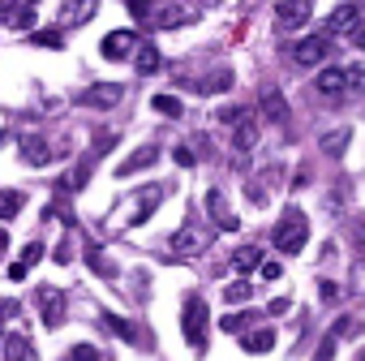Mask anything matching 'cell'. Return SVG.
Returning a JSON list of instances; mask_svg holds the SVG:
<instances>
[{"instance_id": "obj_6", "label": "cell", "mask_w": 365, "mask_h": 361, "mask_svg": "<svg viewBox=\"0 0 365 361\" xmlns=\"http://www.w3.org/2000/svg\"><path fill=\"white\" fill-rule=\"evenodd\" d=\"M327 52H331L327 35H305L301 44H292V61H297L301 69H314V65H322V61H327Z\"/></svg>"}, {"instance_id": "obj_16", "label": "cell", "mask_w": 365, "mask_h": 361, "mask_svg": "<svg viewBox=\"0 0 365 361\" xmlns=\"http://www.w3.org/2000/svg\"><path fill=\"white\" fill-rule=\"evenodd\" d=\"M159 203H163V185H146V194L133 203V215H129V224H142V220H150V215L159 211Z\"/></svg>"}, {"instance_id": "obj_39", "label": "cell", "mask_w": 365, "mask_h": 361, "mask_svg": "<svg viewBox=\"0 0 365 361\" xmlns=\"http://www.w3.org/2000/svg\"><path fill=\"white\" fill-rule=\"evenodd\" d=\"M73 361H99V348L95 344H78L73 348Z\"/></svg>"}, {"instance_id": "obj_37", "label": "cell", "mask_w": 365, "mask_h": 361, "mask_svg": "<svg viewBox=\"0 0 365 361\" xmlns=\"http://www.w3.org/2000/svg\"><path fill=\"white\" fill-rule=\"evenodd\" d=\"M215 116H220L224 125H237V121H245V108H232V103H228V108H220Z\"/></svg>"}, {"instance_id": "obj_31", "label": "cell", "mask_w": 365, "mask_h": 361, "mask_svg": "<svg viewBox=\"0 0 365 361\" xmlns=\"http://www.w3.org/2000/svg\"><path fill=\"white\" fill-rule=\"evenodd\" d=\"M224 297H228L232 305H241V301H250V297H254V284H250V280H237V284H228V288H224Z\"/></svg>"}, {"instance_id": "obj_45", "label": "cell", "mask_w": 365, "mask_h": 361, "mask_svg": "<svg viewBox=\"0 0 365 361\" xmlns=\"http://www.w3.org/2000/svg\"><path fill=\"white\" fill-rule=\"evenodd\" d=\"M5 250H9V233L0 228V258H5Z\"/></svg>"}, {"instance_id": "obj_11", "label": "cell", "mask_w": 365, "mask_h": 361, "mask_svg": "<svg viewBox=\"0 0 365 361\" xmlns=\"http://www.w3.org/2000/svg\"><path fill=\"white\" fill-rule=\"evenodd\" d=\"M133 44H138L133 31H108L103 44H99V52H103L108 61H129V56H133Z\"/></svg>"}, {"instance_id": "obj_36", "label": "cell", "mask_w": 365, "mask_h": 361, "mask_svg": "<svg viewBox=\"0 0 365 361\" xmlns=\"http://www.w3.org/2000/svg\"><path fill=\"white\" fill-rule=\"evenodd\" d=\"M39 258H43V245H39V241H31V245L22 250V258H18V263H22V267H35Z\"/></svg>"}, {"instance_id": "obj_23", "label": "cell", "mask_w": 365, "mask_h": 361, "mask_svg": "<svg viewBox=\"0 0 365 361\" xmlns=\"http://www.w3.org/2000/svg\"><path fill=\"white\" fill-rule=\"evenodd\" d=\"M237 86V78L228 73V69H220L215 78H202V82H194V91L198 95H224V91H232Z\"/></svg>"}, {"instance_id": "obj_43", "label": "cell", "mask_w": 365, "mask_h": 361, "mask_svg": "<svg viewBox=\"0 0 365 361\" xmlns=\"http://www.w3.org/2000/svg\"><path fill=\"white\" fill-rule=\"evenodd\" d=\"M262 280H279V263H262Z\"/></svg>"}, {"instance_id": "obj_46", "label": "cell", "mask_w": 365, "mask_h": 361, "mask_svg": "<svg viewBox=\"0 0 365 361\" xmlns=\"http://www.w3.org/2000/svg\"><path fill=\"white\" fill-rule=\"evenodd\" d=\"M361 361H365V348H361Z\"/></svg>"}, {"instance_id": "obj_19", "label": "cell", "mask_w": 365, "mask_h": 361, "mask_svg": "<svg viewBox=\"0 0 365 361\" xmlns=\"http://www.w3.org/2000/svg\"><path fill=\"white\" fill-rule=\"evenodd\" d=\"M155 159H159V146H138V151H133V155H129V159H125V163L116 168V176H133V172L150 168Z\"/></svg>"}, {"instance_id": "obj_14", "label": "cell", "mask_w": 365, "mask_h": 361, "mask_svg": "<svg viewBox=\"0 0 365 361\" xmlns=\"http://www.w3.org/2000/svg\"><path fill=\"white\" fill-rule=\"evenodd\" d=\"M190 22H198V9H185V5H159V9H155V26H159V31L190 26Z\"/></svg>"}, {"instance_id": "obj_25", "label": "cell", "mask_w": 365, "mask_h": 361, "mask_svg": "<svg viewBox=\"0 0 365 361\" xmlns=\"http://www.w3.org/2000/svg\"><path fill=\"white\" fill-rule=\"evenodd\" d=\"M262 116H267V121H275V125L288 116V103H284V95H279V91H267V95H262Z\"/></svg>"}, {"instance_id": "obj_3", "label": "cell", "mask_w": 365, "mask_h": 361, "mask_svg": "<svg viewBox=\"0 0 365 361\" xmlns=\"http://www.w3.org/2000/svg\"><path fill=\"white\" fill-rule=\"evenodd\" d=\"M309 18H314L309 0H279V9H275V31H279V35H292V31H301Z\"/></svg>"}, {"instance_id": "obj_8", "label": "cell", "mask_w": 365, "mask_h": 361, "mask_svg": "<svg viewBox=\"0 0 365 361\" xmlns=\"http://www.w3.org/2000/svg\"><path fill=\"white\" fill-rule=\"evenodd\" d=\"M103 142H108V138L99 133V138H95V146H91V151H86V155L73 163V172L65 176V190H73V194H78V190L86 185V180H91V172H95V163H99V151H103Z\"/></svg>"}, {"instance_id": "obj_34", "label": "cell", "mask_w": 365, "mask_h": 361, "mask_svg": "<svg viewBox=\"0 0 365 361\" xmlns=\"http://www.w3.org/2000/svg\"><path fill=\"white\" fill-rule=\"evenodd\" d=\"M31 44H39V48H52V52H56V48H65V35H61V31H35V39H31Z\"/></svg>"}, {"instance_id": "obj_33", "label": "cell", "mask_w": 365, "mask_h": 361, "mask_svg": "<svg viewBox=\"0 0 365 361\" xmlns=\"http://www.w3.org/2000/svg\"><path fill=\"white\" fill-rule=\"evenodd\" d=\"M103 322H108V327H112V331H116V335H120V340H129V344H133V340H138V331H133V322H125V318H120V314H108V318H103Z\"/></svg>"}, {"instance_id": "obj_13", "label": "cell", "mask_w": 365, "mask_h": 361, "mask_svg": "<svg viewBox=\"0 0 365 361\" xmlns=\"http://www.w3.org/2000/svg\"><path fill=\"white\" fill-rule=\"evenodd\" d=\"M352 331H356L352 318H335V327H331V331L322 335V344H318V361H335V348H339Z\"/></svg>"}, {"instance_id": "obj_5", "label": "cell", "mask_w": 365, "mask_h": 361, "mask_svg": "<svg viewBox=\"0 0 365 361\" xmlns=\"http://www.w3.org/2000/svg\"><path fill=\"white\" fill-rule=\"evenodd\" d=\"M125 99V86L120 82H95L86 91H78V103L82 108H116Z\"/></svg>"}, {"instance_id": "obj_9", "label": "cell", "mask_w": 365, "mask_h": 361, "mask_svg": "<svg viewBox=\"0 0 365 361\" xmlns=\"http://www.w3.org/2000/svg\"><path fill=\"white\" fill-rule=\"evenodd\" d=\"M35 5L39 0H0V22L14 31H26L35 22Z\"/></svg>"}, {"instance_id": "obj_20", "label": "cell", "mask_w": 365, "mask_h": 361, "mask_svg": "<svg viewBox=\"0 0 365 361\" xmlns=\"http://www.w3.org/2000/svg\"><path fill=\"white\" fill-rule=\"evenodd\" d=\"M0 352H5V361H31V340L9 331V335H0Z\"/></svg>"}, {"instance_id": "obj_42", "label": "cell", "mask_w": 365, "mask_h": 361, "mask_svg": "<svg viewBox=\"0 0 365 361\" xmlns=\"http://www.w3.org/2000/svg\"><path fill=\"white\" fill-rule=\"evenodd\" d=\"M339 297V288H335V280H322V301H335Z\"/></svg>"}, {"instance_id": "obj_35", "label": "cell", "mask_w": 365, "mask_h": 361, "mask_svg": "<svg viewBox=\"0 0 365 361\" xmlns=\"http://www.w3.org/2000/svg\"><path fill=\"white\" fill-rule=\"evenodd\" d=\"M352 293L365 301V258H356V263H352Z\"/></svg>"}, {"instance_id": "obj_12", "label": "cell", "mask_w": 365, "mask_h": 361, "mask_svg": "<svg viewBox=\"0 0 365 361\" xmlns=\"http://www.w3.org/2000/svg\"><path fill=\"white\" fill-rule=\"evenodd\" d=\"M39 310H43V327H61L65 322V293L61 288H39Z\"/></svg>"}, {"instance_id": "obj_38", "label": "cell", "mask_w": 365, "mask_h": 361, "mask_svg": "<svg viewBox=\"0 0 365 361\" xmlns=\"http://www.w3.org/2000/svg\"><path fill=\"white\" fill-rule=\"evenodd\" d=\"M172 159H176L180 168H194V163H198V155H194L190 146H176V151H172Z\"/></svg>"}, {"instance_id": "obj_30", "label": "cell", "mask_w": 365, "mask_h": 361, "mask_svg": "<svg viewBox=\"0 0 365 361\" xmlns=\"http://www.w3.org/2000/svg\"><path fill=\"white\" fill-rule=\"evenodd\" d=\"M150 108H155L159 116H180V112H185L176 95H155V99H150Z\"/></svg>"}, {"instance_id": "obj_27", "label": "cell", "mask_w": 365, "mask_h": 361, "mask_svg": "<svg viewBox=\"0 0 365 361\" xmlns=\"http://www.w3.org/2000/svg\"><path fill=\"white\" fill-rule=\"evenodd\" d=\"M271 348H275V331L271 327H258V331L245 335V352H271Z\"/></svg>"}, {"instance_id": "obj_7", "label": "cell", "mask_w": 365, "mask_h": 361, "mask_svg": "<svg viewBox=\"0 0 365 361\" xmlns=\"http://www.w3.org/2000/svg\"><path fill=\"white\" fill-rule=\"evenodd\" d=\"M314 95H322V99H339V95H348V78H344V69H339V65H322V69L314 73Z\"/></svg>"}, {"instance_id": "obj_18", "label": "cell", "mask_w": 365, "mask_h": 361, "mask_svg": "<svg viewBox=\"0 0 365 361\" xmlns=\"http://www.w3.org/2000/svg\"><path fill=\"white\" fill-rule=\"evenodd\" d=\"M254 146H258V125L254 121H237L232 125V151L237 155H250Z\"/></svg>"}, {"instance_id": "obj_26", "label": "cell", "mask_w": 365, "mask_h": 361, "mask_svg": "<svg viewBox=\"0 0 365 361\" xmlns=\"http://www.w3.org/2000/svg\"><path fill=\"white\" fill-rule=\"evenodd\" d=\"M232 267H237L241 275H250L254 267H262V250H258V245H245V250H237V254H232Z\"/></svg>"}, {"instance_id": "obj_47", "label": "cell", "mask_w": 365, "mask_h": 361, "mask_svg": "<svg viewBox=\"0 0 365 361\" xmlns=\"http://www.w3.org/2000/svg\"><path fill=\"white\" fill-rule=\"evenodd\" d=\"M0 335H5V331H0Z\"/></svg>"}, {"instance_id": "obj_44", "label": "cell", "mask_w": 365, "mask_h": 361, "mask_svg": "<svg viewBox=\"0 0 365 361\" xmlns=\"http://www.w3.org/2000/svg\"><path fill=\"white\" fill-rule=\"evenodd\" d=\"M26 271H31V267H22V263H14V267H9V280H26Z\"/></svg>"}, {"instance_id": "obj_24", "label": "cell", "mask_w": 365, "mask_h": 361, "mask_svg": "<svg viewBox=\"0 0 365 361\" xmlns=\"http://www.w3.org/2000/svg\"><path fill=\"white\" fill-rule=\"evenodd\" d=\"M22 159H26V163H39V168H43V163L52 159V146H48L43 138H26V142H22Z\"/></svg>"}, {"instance_id": "obj_40", "label": "cell", "mask_w": 365, "mask_h": 361, "mask_svg": "<svg viewBox=\"0 0 365 361\" xmlns=\"http://www.w3.org/2000/svg\"><path fill=\"white\" fill-rule=\"evenodd\" d=\"M245 318H250V314H228V318H224V331H241Z\"/></svg>"}, {"instance_id": "obj_2", "label": "cell", "mask_w": 365, "mask_h": 361, "mask_svg": "<svg viewBox=\"0 0 365 361\" xmlns=\"http://www.w3.org/2000/svg\"><path fill=\"white\" fill-rule=\"evenodd\" d=\"M180 331H185L194 352L207 348V301L202 297H185V322H180Z\"/></svg>"}, {"instance_id": "obj_4", "label": "cell", "mask_w": 365, "mask_h": 361, "mask_svg": "<svg viewBox=\"0 0 365 361\" xmlns=\"http://www.w3.org/2000/svg\"><path fill=\"white\" fill-rule=\"evenodd\" d=\"M172 250H176V254H185V258H194V254L211 250V233H207L202 224H180L176 237H172Z\"/></svg>"}, {"instance_id": "obj_41", "label": "cell", "mask_w": 365, "mask_h": 361, "mask_svg": "<svg viewBox=\"0 0 365 361\" xmlns=\"http://www.w3.org/2000/svg\"><path fill=\"white\" fill-rule=\"evenodd\" d=\"M352 241H356V250H361V258H365V224H352Z\"/></svg>"}, {"instance_id": "obj_32", "label": "cell", "mask_w": 365, "mask_h": 361, "mask_svg": "<svg viewBox=\"0 0 365 361\" xmlns=\"http://www.w3.org/2000/svg\"><path fill=\"white\" fill-rule=\"evenodd\" d=\"M344 78H348V95H365V65H348Z\"/></svg>"}, {"instance_id": "obj_21", "label": "cell", "mask_w": 365, "mask_h": 361, "mask_svg": "<svg viewBox=\"0 0 365 361\" xmlns=\"http://www.w3.org/2000/svg\"><path fill=\"white\" fill-rule=\"evenodd\" d=\"M348 142H352V129L348 125H339V129H331V133H322V155H331V159H339L344 151H348Z\"/></svg>"}, {"instance_id": "obj_1", "label": "cell", "mask_w": 365, "mask_h": 361, "mask_svg": "<svg viewBox=\"0 0 365 361\" xmlns=\"http://www.w3.org/2000/svg\"><path fill=\"white\" fill-rule=\"evenodd\" d=\"M271 241H275V250H279V254H301V250H305V241H309V220H305V211H301V207H288V211L279 215V224H275Z\"/></svg>"}, {"instance_id": "obj_15", "label": "cell", "mask_w": 365, "mask_h": 361, "mask_svg": "<svg viewBox=\"0 0 365 361\" xmlns=\"http://www.w3.org/2000/svg\"><path fill=\"white\" fill-rule=\"evenodd\" d=\"M207 211L215 215V228H220V233H237V228H241V220L224 207V194H220V190H207Z\"/></svg>"}, {"instance_id": "obj_29", "label": "cell", "mask_w": 365, "mask_h": 361, "mask_svg": "<svg viewBox=\"0 0 365 361\" xmlns=\"http://www.w3.org/2000/svg\"><path fill=\"white\" fill-rule=\"evenodd\" d=\"M155 9H159V0H129V14L142 26H155Z\"/></svg>"}, {"instance_id": "obj_17", "label": "cell", "mask_w": 365, "mask_h": 361, "mask_svg": "<svg viewBox=\"0 0 365 361\" xmlns=\"http://www.w3.org/2000/svg\"><path fill=\"white\" fill-rule=\"evenodd\" d=\"M91 18H95V0H65V14H61L65 26H86Z\"/></svg>"}, {"instance_id": "obj_10", "label": "cell", "mask_w": 365, "mask_h": 361, "mask_svg": "<svg viewBox=\"0 0 365 361\" xmlns=\"http://www.w3.org/2000/svg\"><path fill=\"white\" fill-rule=\"evenodd\" d=\"M356 26H361V5H339V9L322 22L318 35H327V39H331V35H352Z\"/></svg>"}, {"instance_id": "obj_28", "label": "cell", "mask_w": 365, "mask_h": 361, "mask_svg": "<svg viewBox=\"0 0 365 361\" xmlns=\"http://www.w3.org/2000/svg\"><path fill=\"white\" fill-rule=\"evenodd\" d=\"M22 207H26V198L18 190H0V220H14Z\"/></svg>"}, {"instance_id": "obj_22", "label": "cell", "mask_w": 365, "mask_h": 361, "mask_svg": "<svg viewBox=\"0 0 365 361\" xmlns=\"http://www.w3.org/2000/svg\"><path fill=\"white\" fill-rule=\"evenodd\" d=\"M133 65H138V73H142V78H150V73L163 65V56H159V48H155V44H138V52H133Z\"/></svg>"}]
</instances>
